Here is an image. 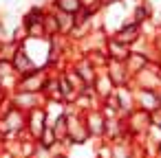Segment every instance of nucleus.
<instances>
[{"label":"nucleus","mask_w":161,"mask_h":158,"mask_svg":"<svg viewBox=\"0 0 161 158\" xmlns=\"http://www.w3.org/2000/svg\"><path fill=\"white\" fill-rule=\"evenodd\" d=\"M25 127H27V114L20 112V110L14 108V105H9L7 112L0 116V130L7 132V134H18V132H22Z\"/></svg>","instance_id":"f257e3e1"},{"label":"nucleus","mask_w":161,"mask_h":158,"mask_svg":"<svg viewBox=\"0 0 161 158\" xmlns=\"http://www.w3.org/2000/svg\"><path fill=\"white\" fill-rule=\"evenodd\" d=\"M11 105L18 108L20 112L29 114L38 108H44V99H42V92H20V90H16V94L11 97Z\"/></svg>","instance_id":"f03ea898"},{"label":"nucleus","mask_w":161,"mask_h":158,"mask_svg":"<svg viewBox=\"0 0 161 158\" xmlns=\"http://www.w3.org/2000/svg\"><path fill=\"white\" fill-rule=\"evenodd\" d=\"M47 127L49 125H47V112H44V108H38V110H33V112L27 114V130L31 134V140L38 143Z\"/></svg>","instance_id":"7ed1b4c3"},{"label":"nucleus","mask_w":161,"mask_h":158,"mask_svg":"<svg viewBox=\"0 0 161 158\" xmlns=\"http://www.w3.org/2000/svg\"><path fill=\"white\" fill-rule=\"evenodd\" d=\"M135 101H137V105L143 112H157V110H161V97L157 94V90H143L141 88L135 94Z\"/></svg>","instance_id":"20e7f679"},{"label":"nucleus","mask_w":161,"mask_h":158,"mask_svg":"<svg viewBox=\"0 0 161 158\" xmlns=\"http://www.w3.org/2000/svg\"><path fill=\"white\" fill-rule=\"evenodd\" d=\"M18 81H20V77H18L14 64L7 59H0V88L3 90H11V88L18 90Z\"/></svg>","instance_id":"39448f33"},{"label":"nucleus","mask_w":161,"mask_h":158,"mask_svg":"<svg viewBox=\"0 0 161 158\" xmlns=\"http://www.w3.org/2000/svg\"><path fill=\"white\" fill-rule=\"evenodd\" d=\"M137 38H139V24L132 20V22H128V24H124V27L119 29V33H117V38H115V40L128 46V44H130V42H135Z\"/></svg>","instance_id":"423d86ee"},{"label":"nucleus","mask_w":161,"mask_h":158,"mask_svg":"<svg viewBox=\"0 0 161 158\" xmlns=\"http://www.w3.org/2000/svg\"><path fill=\"white\" fill-rule=\"evenodd\" d=\"M86 127L88 134H106V116H102L99 112H91L86 114Z\"/></svg>","instance_id":"0eeeda50"},{"label":"nucleus","mask_w":161,"mask_h":158,"mask_svg":"<svg viewBox=\"0 0 161 158\" xmlns=\"http://www.w3.org/2000/svg\"><path fill=\"white\" fill-rule=\"evenodd\" d=\"M80 9H82V3H80V0H55V11L75 16Z\"/></svg>","instance_id":"6e6552de"},{"label":"nucleus","mask_w":161,"mask_h":158,"mask_svg":"<svg viewBox=\"0 0 161 158\" xmlns=\"http://www.w3.org/2000/svg\"><path fill=\"white\" fill-rule=\"evenodd\" d=\"M146 18H148V5H143V7H139V9L135 11V22H137V24H141Z\"/></svg>","instance_id":"1a4fd4ad"},{"label":"nucleus","mask_w":161,"mask_h":158,"mask_svg":"<svg viewBox=\"0 0 161 158\" xmlns=\"http://www.w3.org/2000/svg\"><path fill=\"white\" fill-rule=\"evenodd\" d=\"M80 3H82V7H84L86 11H91V13H93V11H95V9L102 5L99 0H80Z\"/></svg>","instance_id":"9d476101"},{"label":"nucleus","mask_w":161,"mask_h":158,"mask_svg":"<svg viewBox=\"0 0 161 158\" xmlns=\"http://www.w3.org/2000/svg\"><path fill=\"white\" fill-rule=\"evenodd\" d=\"M99 3H117V0H99Z\"/></svg>","instance_id":"9b49d317"},{"label":"nucleus","mask_w":161,"mask_h":158,"mask_svg":"<svg viewBox=\"0 0 161 158\" xmlns=\"http://www.w3.org/2000/svg\"><path fill=\"white\" fill-rule=\"evenodd\" d=\"M0 97H3V88H0Z\"/></svg>","instance_id":"f8f14e48"}]
</instances>
